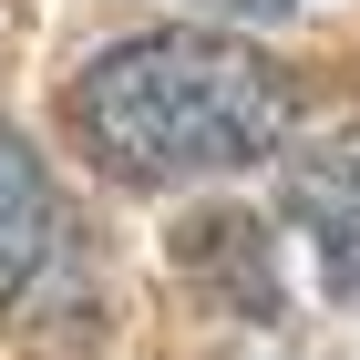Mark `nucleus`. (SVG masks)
Masks as SVG:
<instances>
[{
    "mask_svg": "<svg viewBox=\"0 0 360 360\" xmlns=\"http://www.w3.org/2000/svg\"><path fill=\"white\" fill-rule=\"evenodd\" d=\"M41 257H52V175L21 124H0V309L41 278Z\"/></svg>",
    "mask_w": 360,
    "mask_h": 360,
    "instance_id": "nucleus-3",
    "label": "nucleus"
},
{
    "mask_svg": "<svg viewBox=\"0 0 360 360\" xmlns=\"http://www.w3.org/2000/svg\"><path fill=\"white\" fill-rule=\"evenodd\" d=\"M288 226L309 237L330 299H360V124H340L330 144L288 155Z\"/></svg>",
    "mask_w": 360,
    "mask_h": 360,
    "instance_id": "nucleus-2",
    "label": "nucleus"
},
{
    "mask_svg": "<svg viewBox=\"0 0 360 360\" xmlns=\"http://www.w3.org/2000/svg\"><path fill=\"white\" fill-rule=\"evenodd\" d=\"M206 11H248V21H278V11H299V0H206Z\"/></svg>",
    "mask_w": 360,
    "mask_h": 360,
    "instance_id": "nucleus-4",
    "label": "nucleus"
},
{
    "mask_svg": "<svg viewBox=\"0 0 360 360\" xmlns=\"http://www.w3.org/2000/svg\"><path fill=\"white\" fill-rule=\"evenodd\" d=\"M72 134L113 186H206L288 144V72L226 31H124L72 72Z\"/></svg>",
    "mask_w": 360,
    "mask_h": 360,
    "instance_id": "nucleus-1",
    "label": "nucleus"
}]
</instances>
